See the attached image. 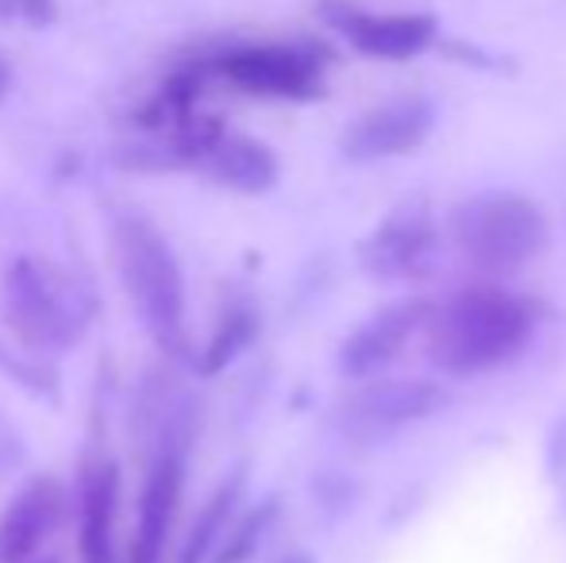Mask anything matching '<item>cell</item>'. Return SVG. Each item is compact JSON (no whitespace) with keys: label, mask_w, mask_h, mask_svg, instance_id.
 <instances>
[{"label":"cell","mask_w":566,"mask_h":563,"mask_svg":"<svg viewBox=\"0 0 566 563\" xmlns=\"http://www.w3.org/2000/svg\"><path fill=\"white\" fill-rule=\"evenodd\" d=\"M443 240L448 236L432 205L424 197H409L358 240L355 259L363 274L378 282H420L436 267Z\"/></svg>","instance_id":"ba28073f"},{"label":"cell","mask_w":566,"mask_h":563,"mask_svg":"<svg viewBox=\"0 0 566 563\" xmlns=\"http://www.w3.org/2000/svg\"><path fill=\"white\" fill-rule=\"evenodd\" d=\"M8 85H12V70H8V62H4V54H0V101H4V93H8Z\"/></svg>","instance_id":"cb8c5ba5"},{"label":"cell","mask_w":566,"mask_h":563,"mask_svg":"<svg viewBox=\"0 0 566 563\" xmlns=\"http://www.w3.org/2000/svg\"><path fill=\"white\" fill-rule=\"evenodd\" d=\"M243 494H247V467H235V471H228L224 479H220V487L212 490L209 502L201 505V513L193 518L189 533L181 536L178 560L174 563H212L228 525L235 521L239 505H243Z\"/></svg>","instance_id":"9a60e30c"},{"label":"cell","mask_w":566,"mask_h":563,"mask_svg":"<svg viewBox=\"0 0 566 563\" xmlns=\"http://www.w3.org/2000/svg\"><path fill=\"white\" fill-rule=\"evenodd\" d=\"M0 321L31 352H62L90 324L82 285L39 256L15 259L0 282Z\"/></svg>","instance_id":"8992f818"},{"label":"cell","mask_w":566,"mask_h":563,"mask_svg":"<svg viewBox=\"0 0 566 563\" xmlns=\"http://www.w3.org/2000/svg\"><path fill=\"white\" fill-rule=\"evenodd\" d=\"M443 236L474 279L509 282L552 248V217L521 189H482L443 217Z\"/></svg>","instance_id":"7a4b0ae2"},{"label":"cell","mask_w":566,"mask_h":563,"mask_svg":"<svg viewBox=\"0 0 566 563\" xmlns=\"http://www.w3.org/2000/svg\"><path fill=\"white\" fill-rule=\"evenodd\" d=\"M62 487L51 475L28 479L0 510V563H31L46 536L59 529Z\"/></svg>","instance_id":"7c38bea8"},{"label":"cell","mask_w":566,"mask_h":563,"mask_svg":"<svg viewBox=\"0 0 566 563\" xmlns=\"http://www.w3.org/2000/svg\"><path fill=\"white\" fill-rule=\"evenodd\" d=\"M0 20L23 23V28H51L59 20L54 0H0Z\"/></svg>","instance_id":"ffe728a7"},{"label":"cell","mask_w":566,"mask_h":563,"mask_svg":"<svg viewBox=\"0 0 566 563\" xmlns=\"http://www.w3.org/2000/svg\"><path fill=\"white\" fill-rule=\"evenodd\" d=\"M448 54H454L459 62H467V66H478V70H497V62H490V54H482L478 46H467V43H448L443 46Z\"/></svg>","instance_id":"7402d4cb"},{"label":"cell","mask_w":566,"mask_h":563,"mask_svg":"<svg viewBox=\"0 0 566 563\" xmlns=\"http://www.w3.org/2000/svg\"><path fill=\"white\" fill-rule=\"evenodd\" d=\"M201 166L217 186L243 197H262L282 181V158L274 155V147L243 132H224Z\"/></svg>","instance_id":"4fadbf2b"},{"label":"cell","mask_w":566,"mask_h":563,"mask_svg":"<svg viewBox=\"0 0 566 563\" xmlns=\"http://www.w3.org/2000/svg\"><path fill=\"white\" fill-rule=\"evenodd\" d=\"M454 390L440 375H374L332 402L328 428L343 444L381 448L451 409Z\"/></svg>","instance_id":"277c9868"},{"label":"cell","mask_w":566,"mask_h":563,"mask_svg":"<svg viewBox=\"0 0 566 563\" xmlns=\"http://www.w3.org/2000/svg\"><path fill=\"white\" fill-rule=\"evenodd\" d=\"M274 563H316L313 552H305V549H293V552H282Z\"/></svg>","instance_id":"603a6c76"},{"label":"cell","mask_w":566,"mask_h":563,"mask_svg":"<svg viewBox=\"0 0 566 563\" xmlns=\"http://www.w3.org/2000/svg\"><path fill=\"white\" fill-rule=\"evenodd\" d=\"M259 329H262L259 309H254L251 301H231L224 313H220L201 359H197V371H201V375H220V371L231 367V363L254 344Z\"/></svg>","instance_id":"2e32d148"},{"label":"cell","mask_w":566,"mask_h":563,"mask_svg":"<svg viewBox=\"0 0 566 563\" xmlns=\"http://www.w3.org/2000/svg\"><path fill=\"white\" fill-rule=\"evenodd\" d=\"M313 502L328 521H343L363 502V482L347 471H316L313 475Z\"/></svg>","instance_id":"ac0fdd59"},{"label":"cell","mask_w":566,"mask_h":563,"mask_svg":"<svg viewBox=\"0 0 566 563\" xmlns=\"http://www.w3.org/2000/svg\"><path fill=\"white\" fill-rule=\"evenodd\" d=\"M197 409L193 402L178 406L163 425V440L155 444L147 479L139 494V518H135L132 549L127 563H163L170 549L174 518H178L181 494H186V467H189V444H193Z\"/></svg>","instance_id":"52a82bcc"},{"label":"cell","mask_w":566,"mask_h":563,"mask_svg":"<svg viewBox=\"0 0 566 563\" xmlns=\"http://www.w3.org/2000/svg\"><path fill=\"white\" fill-rule=\"evenodd\" d=\"M547 324L539 298L513 290L509 282L470 279L459 290L436 298L424 329V359L448 383L497 375L536 347Z\"/></svg>","instance_id":"6da1fadb"},{"label":"cell","mask_w":566,"mask_h":563,"mask_svg":"<svg viewBox=\"0 0 566 563\" xmlns=\"http://www.w3.org/2000/svg\"><path fill=\"white\" fill-rule=\"evenodd\" d=\"M205 62L212 77L247 97L308 105L328 93V66L336 62V51L324 39H290V43L217 39L205 46Z\"/></svg>","instance_id":"5b68a950"},{"label":"cell","mask_w":566,"mask_h":563,"mask_svg":"<svg viewBox=\"0 0 566 563\" xmlns=\"http://www.w3.org/2000/svg\"><path fill=\"white\" fill-rule=\"evenodd\" d=\"M277 518H282V494H266L247 505V510H239L212 563H251L262 552L266 536L274 533Z\"/></svg>","instance_id":"e0dca14e"},{"label":"cell","mask_w":566,"mask_h":563,"mask_svg":"<svg viewBox=\"0 0 566 563\" xmlns=\"http://www.w3.org/2000/svg\"><path fill=\"white\" fill-rule=\"evenodd\" d=\"M313 12L363 59L409 62L440 43V20L432 12H366L355 0H316Z\"/></svg>","instance_id":"9c48e42d"},{"label":"cell","mask_w":566,"mask_h":563,"mask_svg":"<svg viewBox=\"0 0 566 563\" xmlns=\"http://www.w3.org/2000/svg\"><path fill=\"white\" fill-rule=\"evenodd\" d=\"M436 132V105L424 93H397L343 128L339 155L355 166L417 155Z\"/></svg>","instance_id":"8fae6325"},{"label":"cell","mask_w":566,"mask_h":563,"mask_svg":"<svg viewBox=\"0 0 566 563\" xmlns=\"http://www.w3.org/2000/svg\"><path fill=\"white\" fill-rule=\"evenodd\" d=\"M544 467H547V482H552L555 498H559V510L566 518V409H559L552 428H547Z\"/></svg>","instance_id":"d6986e66"},{"label":"cell","mask_w":566,"mask_h":563,"mask_svg":"<svg viewBox=\"0 0 566 563\" xmlns=\"http://www.w3.org/2000/svg\"><path fill=\"white\" fill-rule=\"evenodd\" d=\"M31 563H51V560H31Z\"/></svg>","instance_id":"d4e9b609"},{"label":"cell","mask_w":566,"mask_h":563,"mask_svg":"<svg viewBox=\"0 0 566 563\" xmlns=\"http://www.w3.org/2000/svg\"><path fill=\"white\" fill-rule=\"evenodd\" d=\"M116 498L119 471L101 459L85 471L82 487V529H77V556L82 563H116Z\"/></svg>","instance_id":"5bb4252c"},{"label":"cell","mask_w":566,"mask_h":563,"mask_svg":"<svg viewBox=\"0 0 566 563\" xmlns=\"http://www.w3.org/2000/svg\"><path fill=\"white\" fill-rule=\"evenodd\" d=\"M436 298L424 293H405V298L386 301L374 309L358 329L343 336L336 352V371L343 383H363V378L386 375L417 336H424L428 321H432Z\"/></svg>","instance_id":"30bf717a"},{"label":"cell","mask_w":566,"mask_h":563,"mask_svg":"<svg viewBox=\"0 0 566 563\" xmlns=\"http://www.w3.org/2000/svg\"><path fill=\"white\" fill-rule=\"evenodd\" d=\"M23 459H28V448H23V436L15 432V425L8 421L4 414H0V482L12 479V475L23 467Z\"/></svg>","instance_id":"44dd1931"},{"label":"cell","mask_w":566,"mask_h":563,"mask_svg":"<svg viewBox=\"0 0 566 563\" xmlns=\"http://www.w3.org/2000/svg\"><path fill=\"white\" fill-rule=\"evenodd\" d=\"M113 256L127 301L150 340L170 355H189L186 274L166 236L143 217H119L113 225Z\"/></svg>","instance_id":"3957f363"}]
</instances>
